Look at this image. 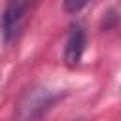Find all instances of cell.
Returning <instances> with one entry per match:
<instances>
[{
  "label": "cell",
  "instance_id": "2",
  "mask_svg": "<svg viewBox=\"0 0 121 121\" xmlns=\"http://www.w3.org/2000/svg\"><path fill=\"white\" fill-rule=\"evenodd\" d=\"M83 51H85V30L79 25H76V26L70 28V34H68V40H66L64 62L68 66H78Z\"/></svg>",
  "mask_w": 121,
  "mask_h": 121
},
{
  "label": "cell",
  "instance_id": "3",
  "mask_svg": "<svg viewBox=\"0 0 121 121\" xmlns=\"http://www.w3.org/2000/svg\"><path fill=\"white\" fill-rule=\"evenodd\" d=\"M85 6V2H64V8L68 9V11H78L79 8H83Z\"/></svg>",
  "mask_w": 121,
  "mask_h": 121
},
{
  "label": "cell",
  "instance_id": "1",
  "mask_svg": "<svg viewBox=\"0 0 121 121\" xmlns=\"http://www.w3.org/2000/svg\"><path fill=\"white\" fill-rule=\"evenodd\" d=\"M26 9H28V4L26 2H9L4 8L2 19H0V30H2V36H4V42L6 43L13 42L19 36Z\"/></svg>",
  "mask_w": 121,
  "mask_h": 121
}]
</instances>
